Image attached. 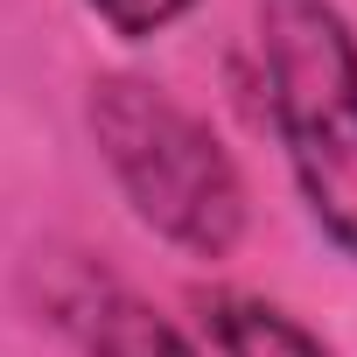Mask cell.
<instances>
[{
  "label": "cell",
  "mask_w": 357,
  "mask_h": 357,
  "mask_svg": "<svg viewBox=\"0 0 357 357\" xmlns=\"http://www.w3.org/2000/svg\"><path fill=\"white\" fill-rule=\"evenodd\" d=\"M91 140L112 168L119 197L133 204V218L168 238L190 259H231L252 204H245V175L225 154V140L211 133V119H197L175 91L147 84V77H98L91 84Z\"/></svg>",
  "instance_id": "obj_1"
},
{
  "label": "cell",
  "mask_w": 357,
  "mask_h": 357,
  "mask_svg": "<svg viewBox=\"0 0 357 357\" xmlns=\"http://www.w3.org/2000/svg\"><path fill=\"white\" fill-rule=\"evenodd\" d=\"M266 112L315 231L357 259V29L336 0H259Z\"/></svg>",
  "instance_id": "obj_2"
},
{
  "label": "cell",
  "mask_w": 357,
  "mask_h": 357,
  "mask_svg": "<svg viewBox=\"0 0 357 357\" xmlns=\"http://www.w3.org/2000/svg\"><path fill=\"white\" fill-rule=\"evenodd\" d=\"M36 287H43V315L84 357H204L161 308H147L119 273H105V266H91L77 252H56Z\"/></svg>",
  "instance_id": "obj_3"
},
{
  "label": "cell",
  "mask_w": 357,
  "mask_h": 357,
  "mask_svg": "<svg viewBox=\"0 0 357 357\" xmlns=\"http://www.w3.org/2000/svg\"><path fill=\"white\" fill-rule=\"evenodd\" d=\"M204 329H211L218 357H336L301 315H287L266 294H211Z\"/></svg>",
  "instance_id": "obj_4"
},
{
  "label": "cell",
  "mask_w": 357,
  "mask_h": 357,
  "mask_svg": "<svg viewBox=\"0 0 357 357\" xmlns=\"http://www.w3.org/2000/svg\"><path fill=\"white\" fill-rule=\"evenodd\" d=\"M84 8L112 29V36H126V43H147V36H161V29H175L197 0H84Z\"/></svg>",
  "instance_id": "obj_5"
}]
</instances>
